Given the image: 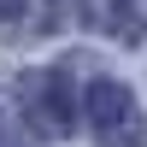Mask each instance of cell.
I'll return each mask as SVG.
<instances>
[{"label":"cell","mask_w":147,"mask_h":147,"mask_svg":"<svg viewBox=\"0 0 147 147\" xmlns=\"http://www.w3.org/2000/svg\"><path fill=\"white\" fill-rule=\"evenodd\" d=\"M88 124L100 147H147V118L136 106V94L112 77H94L88 82Z\"/></svg>","instance_id":"1"},{"label":"cell","mask_w":147,"mask_h":147,"mask_svg":"<svg viewBox=\"0 0 147 147\" xmlns=\"http://www.w3.org/2000/svg\"><path fill=\"white\" fill-rule=\"evenodd\" d=\"M18 100H24V118H30L35 136H65L71 124H77V88H71L59 71H30V77L18 82Z\"/></svg>","instance_id":"2"},{"label":"cell","mask_w":147,"mask_h":147,"mask_svg":"<svg viewBox=\"0 0 147 147\" xmlns=\"http://www.w3.org/2000/svg\"><path fill=\"white\" fill-rule=\"evenodd\" d=\"M112 30L124 35V41H141L147 35V0H118L112 6Z\"/></svg>","instance_id":"3"},{"label":"cell","mask_w":147,"mask_h":147,"mask_svg":"<svg viewBox=\"0 0 147 147\" xmlns=\"http://www.w3.org/2000/svg\"><path fill=\"white\" fill-rule=\"evenodd\" d=\"M24 6H30V0H0V24H6V18H18Z\"/></svg>","instance_id":"4"},{"label":"cell","mask_w":147,"mask_h":147,"mask_svg":"<svg viewBox=\"0 0 147 147\" xmlns=\"http://www.w3.org/2000/svg\"><path fill=\"white\" fill-rule=\"evenodd\" d=\"M0 147H18V141H6V136H0Z\"/></svg>","instance_id":"5"}]
</instances>
